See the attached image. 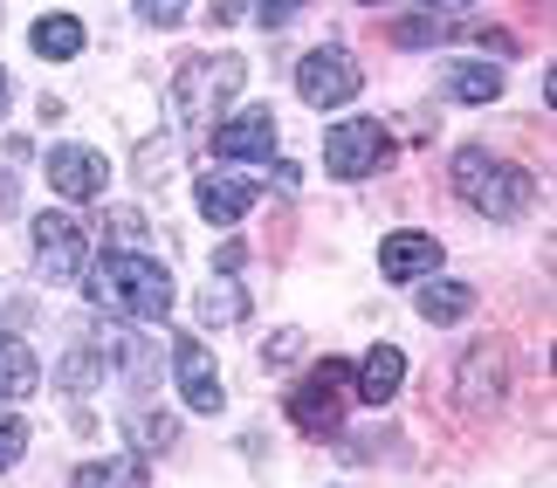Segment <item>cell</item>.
<instances>
[{"label": "cell", "instance_id": "484cf974", "mask_svg": "<svg viewBox=\"0 0 557 488\" xmlns=\"http://www.w3.org/2000/svg\"><path fill=\"white\" fill-rule=\"evenodd\" d=\"M111 235H117V241H138L145 221H138V214H111Z\"/></svg>", "mask_w": 557, "mask_h": 488}, {"label": "cell", "instance_id": "603a6c76", "mask_svg": "<svg viewBox=\"0 0 557 488\" xmlns=\"http://www.w3.org/2000/svg\"><path fill=\"white\" fill-rule=\"evenodd\" d=\"M21 454H28V420H21V413H0V468H14Z\"/></svg>", "mask_w": 557, "mask_h": 488}, {"label": "cell", "instance_id": "2e32d148", "mask_svg": "<svg viewBox=\"0 0 557 488\" xmlns=\"http://www.w3.org/2000/svg\"><path fill=\"white\" fill-rule=\"evenodd\" d=\"M441 83H447L455 103H496L503 97V70H496V62H447Z\"/></svg>", "mask_w": 557, "mask_h": 488}, {"label": "cell", "instance_id": "e0dca14e", "mask_svg": "<svg viewBox=\"0 0 557 488\" xmlns=\"http://www.w3.org/2000/svg\"><path fill=\"white\" fill-rule=\"evenodd\" d=\"M152 468H145V454H111V461H83L70 475V488H145Z\"/></svg>", "mask_w": 557, "mask_h": 488}, {"label": "cell", "instance_id": "7c38bea8", "mask_svg": "<svg viewBox=\"0 0 557 488\" xmlns=\"http://www.w3.org/2000/svg\"><path fill=\"white\" fill-rule=\"evenodd\" d=\"M173 372H180V392H186L193 413H221V406H227L221 372H213V358L193 345V337H180V345H173Z\"/></svg>", "mask_w": 557, "mask_h": 488}, {"label": "cell", "instance_id": "d4e9b609", "mask_svg": "<svg viewBox=\"0 0 557 488\" xmlns=\"http://www.w3.org/2000/svg\"><path fill=\"white\" fill-rule=\"evenodd\" d=\"M310 0H255V14H262V28H283L289 14H304Z\"/></svg>", "mask_w": 557, "mask_h": 488}, {"label": "cell", "instance_id": "52a82bcc", "mask_svg": "<svg viewBox=\"0 0 557 488\" xmlns=\"http://www.w3.org/2000/svg\"><path fill=\"white\" fill-rule=\"evenodd\" d=\"M503 386H509V365H503L496 345L461 351V378H455V406L461 413H496L503 406Z\"/></svg>", "mask_w": 557, "mask_h": 488}, {"label": "cell", "instance_id": "5bb4252c", "mask_svg": "<svg viewBox=\"0 0 557 488\" xmlns=\"http://www.w3.org/2000/svg\"><path fill=\"white\" fill-rule=\"evenodd\" d=\"M351 386H358V399H366V406H385V399L406 386V351H399V345L366 351V358H358V372H351Z\"/></svg>", "mask_w": 557, "mask_h": 488}, {"label": "cell", "instance_id": "44dd1931", "mask_svg": "<svg viewBox=\"0 0 557 488\" xmlns=\"http://www.w3.org/2000/svg\"><path fill=\"white\" fill-rule=\"evenodd\" d=\"M461 28H447V21H426V14H406L399 28H393V41L399 49H441V41H455Z\"/></svg>", "mask_w": 557, "mask_h": 488}, {"label": "cell", "instance_id": "3957f363", "mask_svg": "<svg viewBox=\"0 0 557 488\" xmlns=\"http://www.w3.org/2000/svg\"><path fill=\"white\" fill-rule=\"evenodd\" d=\"M242 90V55H200V62H186L180 70V117L200 132L207 124V111H221V103Z\"/></svg>", "mask_w": 557, "mask_h": 488}, {"label": "cell", "instance_id": "5b68a950", "mask_svg": "<svg viewBox=\"0 0 557 488\" xmlns=\"http://www.w3.org/2000/svg\"><path fill=\"white\" fill-rule=\"evenodd\" d=\"M345 386H351V365L345 358H324L304 386L289 392V420L304 434H337V406H345Z\"/></svg>", "mask_w": 557, "mask_h": 488}, {"label": "cell", "instance_id": "83f0119b", "mask_svg": "<svg viewBox=\"0 0 557 488\" xmlns=\"http://www.w3.org/2000/svg\"><path fill=\"white\" fill-rule=\"evenodd\" d=\"M0 117H8V70H0Z\"/></svg>", "mask_w": 557, "mask_h": 488}, {"label": "cell", "instance_id": "7402d4cb", "mask_svg": "<svg viewBox=\"0 0 557 488\" xmlns=\"http://www.w3.org/2000/svg\"><path fill=\"white\" fill-rule=\"evenodd\" d=\"M488 165H496V159H488V152H482V145H461V152H455V186H461V193H475V186H482V173H488Z\"/></svg>", "mask_w": 557, "mask_h": 488}, {"label": "cell", "instance_id": "7a4b0ae2", "mask_svg": "<svg viewBox=\"0 0 557 488\" xmlns=\"http://www.w3.org/2000/svg\"><path fill=\"white\" fill-rule=\"evenodd\" d=\"M393 159V138H385L379 117H345L337 132H324V165L331 179H366Z\"/></svg>", "mask_w": 557, "mask_h": 488}, {"label": "cell", "instance_id": "cb8c5ba5", "mask_svg": "<svg viewBox=\"0 0 557 488\" xmlns=\"http://www.w3.org/2000/svg\"><path fill=\"white\" fill-rule=\"evenodd\" d=\"M138 14H145V28H173L186 14V0H138Z\"/></svg>", "mask_w": 557, "mask_h": 488}, {"label": "cell", "instance_id": "30bf717a", "mask_svg": "<svg viewBox=\"0 0 557 488\" xmlns=\"http://www.w3.org/2000/svg\"><path fill=\"white\" fill-rule=\"evenodd\" d=\"M468 200H475L488 221H523V214H530V200H537V179L517 173V165H488L482 186H475Z\"/></svg>", "mask_w": 557, "mask_h": 488}, {"label": "cell", "instance_id": "9a60e30c", "mask_svg": "<svg viewBox=\"0 0 557 488\" xmlns=\"http://www.w3.org/2000/svg\"><path fill=\"white\" fill-rule=\"evenodd\" d=\"M41 386V358L28 351V337H0V406L28 399Z\"/></svg>", "mask_w": 557, "mask_h": 488}, {"label": "cell", "instance_id": "d6986e66", "mask_svg": "<svg viewBox=\"0 0 557 488\" xmlns=\"http://www.w3.org/2000/svg\"><path fill=\"white\" fill-rule=\"evenodd\" d=\"M468 310H475V289H468V283H434V275H426V289H420V316H426V324H461Z\"/></svg>", "mask_w": 557, "mask_h": 488}, {"label": "cell", "instance_id": "ffe728a7", "mask_svg": "<svg viewBox=\"0 0 557 488\" xmlns=\"http://www.w3.org/2000/svg\"><path fill=\"white\" fill-rule=\"evenodd\" d=\"M242 316H248V296L242 289H234V283H207L200 289V324H242Z\"/></svg>", "mask_w": 557, "mask_h": 488}, {"label": "cell", "instance_id": "ac0fdd59", "mask_svg": "<svg viewBox=\"0 0 557 488\" xmlns=\"http://www.w3.org/2000/svg\"><path fill=\"white\" fill-rule=\"evenodd\" d=\"M28 41H35L41 62H70V55H83V21L76 14H41Z\"/></svg>", "mask_w": 557, "mask_h": 488}, {"label": "cell", "instance_id": "ba28073f", "mask_svg": "<svg viewBox=\"0 0 557 488\" xmlns=\"http://www.w3.org/2000/svg\"><path fill=\"white\" fill-rule=\"evenodd\" d=\"M379 275H385V283H426V275H441V241L420 235V227L385 235L379 241Z\"/></svg>", "mask_w": 557, "mask_h": 488}, {"label": "cell", "instance_id": "4316f807", "mask_svg": "<svg viewBox=\"0 0 557 488\" xmlns=\"http://www.w3.org/2000/svg\"><path fill=\"white\" fill-rule=\"evenodd\" d=\"M420 8H468V0H420Z\"/></svg>", "mask_w": 557, "mask_h": 488}, {"label": "cell", "instance_id": "9c48e42d", "mask_svg": "<svg viewBox=\"0 0 557 488\" xmlns=\"http://www.w3.org/2000/svg\"><path fill=\"white\" fill-rule=\"evenodd\" d=\"M103 152H90V145H55L49 152V186L62 200H103Z\"/></svg>", "mask_w": 557, "mask_h": 488}, {"label": "cell", "instance_id": "8fae6325", "mask_svg": "<svg viewBox=\"0 0 557 488\" xmlns=\"http://www.w3.org/2000/svg\"><path fill=\"white\" fill-rule=\"evenodd\" d=\"M213 152H221V159H248V165H269L275 159V117L269 111H242V117L213 124Z\"/></svg>", "mask_w": 557, "mask_h": 488}, {"label": "cell", "instance_id": "4fadbf2b", "mask_svg": "<svg viewBox=\"0 0 557 488\" xmlns=\"http://www.w3.org/2000/svg\"><path fill=\"white\" fill-rule=\"evenodd\" d=\"M255 200H262V186H255V179H234V173H207L200 179V214L213 227H234L242 214H255Z\"/></svg>", "mask_w": 557, "mask_h": 488}, {"label": "cell", "instance_id": "6da1fadb", "mask_svg": "<svg viewBox=\"0 0 557 488\" xmlns=\"http://www.w3.org/2000/svg\"><path fill=\"white\" fill-rule=\"evenodd\" d=\"M90 303H97L103 316L165 324V310H173V275H165L152 254H138V248H111V254L90 268Z\"/></svg>", "mask_w": 557, "mask_h": 488}, {"label": "cell", "instance_id": "f1b7e54d", "mask_svg": "<svg viewBox=\"0 0 557 488\" xmlns=\"http://www.w3.org/2000/svg\"><path fill=\"white\" fill-rule=\"evenodd\" d=\"M366 8H379V0H366Z\"/></svg>", "mask_w": 557, "mask_h": 488}, {"label": "cell", "instance_id": "8992f818", "mask_svg": "<svg viewBox=\"0 0 557 488\" xmlns=\"http://www.w3.org/2000/svg\"><path fill=\"white\" fill-rule=\"evenodd\" d=\"M35 262L49 283H76L83 262H90V235L70 221V214H41L35 221Z\"/></svg>", "mask_w": 557, "mask_h": 488}, {"label": "cell", "instance_id": "277c9868", "mask_svg": "<svg viewBox=\"0 0 557 488\" xmlns=\"http://www.w3.org/2000/svg\"><path fill=\"white\" fill-rule=\"evenodd\" d=\"M358 83H366V70H358L351 49H310L304 62H296V90H304V103H317V111L351 103Z\"/></svg>", "mask_w": 557, "mask_h": 488}]
</instances>
